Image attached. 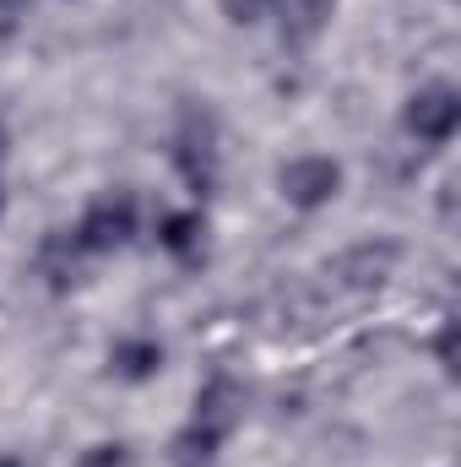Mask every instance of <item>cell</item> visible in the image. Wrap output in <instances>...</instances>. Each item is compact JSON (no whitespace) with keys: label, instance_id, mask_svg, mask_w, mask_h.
<instances>
[{"label":"cell","instance_id":"cell-1","mask_svg":"<svg viewBox=\"0 0 461 467\" xmlns=\"http://www.w3.org/2000/svg\"><path fill=\"white\" fill-rule=\"evenodd\" d=\"M169 163H174L179 185L196 196V207L207 196H218V185H223V125H218L207 99L179 104L174 136H169Z\"/></svg>","mask_w":461,"mask_h":467},{"label":"cell","instance_id":"cell-2","mask_svg":"<svg viewBox=\"0 0 461 467\" xmlns=\"http://www.w3.org/2000/svg\"><path fill=\"white\" fill-rule=\"evenodd\" d=\"M244 424V386L233 380L229 369L207 375L185 430L174 435V462H218V451L229 446V435Z\"/></svg>","mask_w":461,"mask_h":467},{"label":"cell","instance_id":"cell-3","mask_svg":"<svg viewBox=\"0 0 461 467\" xmlns=\"http://www.w3.org/2000/svg\"><path fill=\"white\" fill-rule=\"evenodd\" d=\"M396 266H402V244L396 239H364V244H347L343 255H332L321 266V283L343 305H364L396 277Z\"/></svg>","mask_w":461,"mask_h":467},{"label":"cell","instance_id":"cell-4","mask_svg":"<svg viewBox=\"0 0 461 467\" xmlns=\"http://www.w3.org/2000/svg\"><path fill=\"white\" fill-rule=\"evenodd\" d=\"M136 229H141V202L130 191H104V196H93L82 207V218L71 229V244L82 255H115L136 239Z\"/></svg>","mask_w":461,"mask_h":467},{"label":"cell","instance_id":"cell-5","mask_svg":"<svg viewBox=\"0 0 461 467\" xmlns=\"http://www.w3.org/2000/svg\"><path fill=\"white\" fill-rule=\"evenodd\" d=\"M277 196L299 213H321L343 196V163L326 152H299L277 169Z\"/></svg>","mask_w":461,"mask_h":467},{"label":"cell","instance_id":"cell-6","mask_svg":"<svg viewBox=\"0 0 461 467\" xmlns=\"http://www.w3.org/2000/svg\"><path fill=\"white\" fill-rule=\"evenodd\" d=\"M402 130L424 147H446L461 130V93L456 82H424L418 93H407L402 104Z\"/></svg>","mask_w":461,"mask_h":467},{"label":"cell","instance_id":"cell-7","mask_svg":"<svg viewBox=\"0 0 461 467\" xmlns=\"http://www.w3.org/2000/svg\"><path fill=\"white\" fill-rule=\"evenodd\" d=\"M207 207H174V213H163L158 218V244L179 261V266H196V261H207Z\"/></svg>","mask_w":461,"mask_h":467},{"label":"cell","instance_id":"cell-8","mask_svg":"<svg viewBox=\"0 0 461 467\" xmlns=\"http://www.w3.org/2000/svg\"><path fill=\"white\" fill-rule=\"evenodd\" d=\"M163 364H169V348H163L158 337H147V332H130V337H119L115 348H109V375L125 380V386H147V380H158Z\"/></svg>","mask_w":461,"mask_h":467},{"label":"cell","instance_id":"cell-9","mask_svg":"<svg viewBox=\"0 0 461 467\" xmlns=\"http://www.w3.org/2000/svg\"><path fill=\"white\" fill-rule=\"evenodd\" d=\"M271 11H277L282 44H288V49H310V44L332 27L337 0H271Z\"/></svg>","mask_w":461,"mask_h":467},{"label":"cell","instance_id":"cell-10","mask_svg":"<svg viewBox=\"0 0 461 467\" xmlns=\"http://www.w3.org/2000/svg\"><path fill=\"white\" fill-rule=\"evenodd\" d=\"M87 255L71 244V229H55L44 239V250H38V266H44V277H49V288H71L77 283V266H82Z\"/></svg>","mask_w":461,"mask_h":467},{"label":"cell","instance_id":"cell-11","mask_svg":"<svg viewBox=\"0 0 461 467\" xmlns=\"http://www.w3.org/2000/svg\"><path fill=\"white\" fill-rule=\"evenodd\" d=\"M77 467H130V446L125 441H98L77 457Z\"/></svg>","mask_w":461,"mask_h":467},{"label":"cell","instance_id":"cell-12","mask_svg":"<svg viewBox=\"0 0 461 467\" xmlns=\"http://www.w3.org/2000/svg\"><path fill=\"white\" fill-rule=\"evenodd\" d=\"M223 11H229V22L250 27V22H261V16L271 11V0H223Z\"/></svg>","mask_w":461,"mask_h":467},{"label":"cell","instance_id":"cell-13","mask_svg":"<svg viewBox=\"0 0 461 467\" xmlns=\"http://www.w3.org/2000/svg\"><path fill=\"white\" fill-rule=\"evenodd\" d=\"M451 343H456V327L446 321V327H440V337H435V358H440V369H446V375H456V348H451Z\"/></svg>","mask_w":461,"mask_h":467},{"label":"cell","instance_id":"cell-14","mask_svg":"<svg viewBox=\"0 0 461 467\" xmlns=\"http://www.w3.org/2000/svg\"><path fill=\"white\" fill-rule=\"evenodd\" d=\"M22 11H27V0H0V38H11L22 27Z\"/></svg>","mask_w":461,"mask_h":467},{"label":"cell","instance_id":"cell-15","mask_svg":"<svg viewBox=\"0 0 461 467\" xmlns=\"http://www.w3.org/2000/svg\"><path fill=\"white\" fill-rule=\"evenodd\" d=\"M5 147H11V125L0 119V158H5Z\"/></svg>","mask_w":461,"mask_h":467},{"label":"cell","instance_id":"cell-16","mask_svg":"<svg viewBox=\"0 0 461 467\" xmlns=\"http://www.w3.org/2000/svg\"><path fill=\"white\" fill-rule=\"evenodd\" d=\"M174 467H218V462H174Z\"/></svg>","mask_w":461,"mask_h":467},{"label":"cell","instance_id":"cell-17","mask_svg":"<svg viewBox=\"0 0 461 467\" xmlns=\"http://www.w3.org/2000/svg\"><path fill=\"white\" fill-rule=\"evenodd\" d=\"M0 467H22V462H16V457H0Z\"/></svg>","mask_w":461,"mask_h":467},{"label":"cell","instance_id":"cell-18","mask_svg":"<svg viewBox=\"0 0 461 467\" xmlns=\"http://www.w3.org/2000/svg\"><path fill=\"white\" fill-rule=\"evenodd\" d=\"M0 218H5V185H0Z\"/></svg>","mask_w":461,"mask_h":467}]
</instances>
